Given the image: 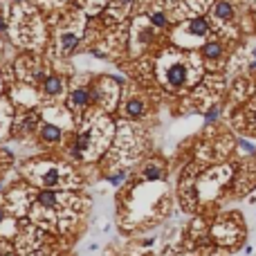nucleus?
Listing matches in <instances>:
<instances>
[{"mask_svg": "<svg viewBox=\"0 0 256 256\" xmlns=\"http://www.w3.org/2000/svg\"><path fill=\"white\" fill-rule=\"evenodd\" d=\"M88 198H81L77 191H48L36 189L34 205L27 218L50 234H68L79 223Z\"/></svg>", "mask_w": 256, "mask_h": 256, "instance_id": "f257e3e1", "label": "nucleus"}, {"mask_svg": "<svg viewBox=\"0 0 256 256\" xmlns=\"http://www.w3.org/2000/svg\"><path fill=\"white\" fill-rule=\"evenodd\" d=\"M90 102H92V90H88V88H75L68 97V106L75 115L85 112V108H88V103Z\"/></svg>", "mask_w": 256, "mask_h": 256, "instance_id": "9b49d317", "label": "nucleus"}, {"mask_svg": "<svg viewBox=\"0 0 256 256\" xmlns=\"http://www.w3.org/2000/svg\"><path fill=\"white\" fill-rule=\"evenodd\" d=\"M146 115V102L142 97H130L124 103V117L128 119H142Z\"/></svg>", "mask_w": 256, "mask_h": 256, "instance_id": "f8f14e48", "label": "nucleus"}, {"mask_svg": "<svg viewBox=\"0 0 256 256\" xmlns=\"http://www.w3.org/2000/svg\"><path fill=\"white\" fill-rule=\"evenodd\" d=\"M243 236H245V227H243L240 213H225L209 230V238H213L216 245H223V247L238 245L243 240Z\"/></svg>", "mask_w": 256, "mask_h": 256, "instance_id": "20e7f679", "label": "nucleus"}, {"mask_svg": "<svg viewBox=\"0 0 256 256\" xmlns=\"http://www.w3.org/2000/svg\"><path fill=\"white\" fill-rule=\"evenodd\" d=\"M245 133L256 135V103H252L245 112Z\"/></svg>", "mask_w": 256, "mask_h": 256, "instance_id": "dca6fc26", "label": "nucleus"}, {"mask_svg": "<svg viewBox=\"0 0 256 256\" xmlns=\"http://www.w3.org/2000/svg\"><path fill=\"white\" fill-rule=\"evenodd\" d=\"M238 149L247 155H256V144H252V142H247V139H238Z\"/></svg>", "mask_w": 256, "mask_h": 256, "instance_id": "412c9836", "label": "nucleus"}, {"mask_svg": "<svg viewBox=\"0 0 256 256\" xmlns=\"http://www.w3.org/2000/svg\"><path fill=\"white\" fill-rule=\"evenodd\" d=\"M21 173L36 189H48V191H79L83 187V178L75 169L72 162L36 157V160H27L21 166Z\"/></svg>", "mask_w": 256, "mask_h": 256, "instance_id": "f03ea898", "label": "nucleus"}, {"mask_svg": "<svg viewBox=\"0 0 256 256\" xmlns=\"http://www.w3.org/2000/svg\"><path fill=\"white\" fill-rule=\"evenodd\" d=\"M11 162H14V160H11V155L7 153L5 149H0V178H2V173H5V171L11 166Z\"/></svg>", "mask_w": 256, "mask_h": 256, "instance_id": "aec40b11", "label": "nucleus"}, {"mask_svg": "<svg viewBox=\"0 0 256 256\" xmlns=\"http://www.w3.org/2000/svg\"><path fill=\"white\" fill-rule=\"evenodd\" d=\"M115 135L112 122L103 115L90 119L81 130H77L72 135V139L68 142L65 151H68V160L72 164H90L97 162L99 157H103V153L108 151Z\"/></svg>", "mask_w": 256, "mask_h": 256, "instance_id": "7ed1b4c3", "label": "nucleus"}, {"mask_svg": "<svg viewBox=\"0 0 256 256\" xmlns=\"http://www.w3.org/2000/svg\"><path fill=\"white\" fill-rule=\"evenodd\" d=\"M0 193H2V180H0Z\"/></svg>", "mask_w": 256, "mask_h": 256, "instance_id": "393cba45", "label": "nucleus"}, {"mask_svg": "<svg viewBox=\"0 0 256 256\" xmlns=\"http://www.w3.org/2000/svg\"><path fill=\"white\" fill-rule=\"evenodd\" d=\"M203 52H205V56H207V59H211V61H216V59H220V56H223V45H220V43H207V45H205L203 48Z\"/></svg>", "mask_w": 256, "mask_h": 256, "instance_id": "f3484780", "label": "nucleus"}, {"mask_svg": "<svg viewBox=\"0 0 256 256\" xmlns=\"http://www.w3.org/2000/svg\"><path fill=\"white\" fill-rule=\"evenodd\" d=\"M151 21H153V25H157V27H164L166 25V18L162 16V14H153V16H151Z\"/></svg>", "mask_w": 256, "mask_h": 256, "instance_id": "5701e85b", "label": "nucleus"}, {"mask_svg": "<svg viewBox=\"0 0 256 256\" xmlns=\"http://www.w3.org/2000/svg\"><path fill=\"white\" fill-rule=\"evenodd\" d=\"M213 16L218 18V21H230V18L234 16V7H231L227 0H220L218 5H216V9H213Z\"/></svg>", "mask_w": 256, "mask_h": 256, "instance_id": "4468645a", "label": "nucleus"}, {"mask_svg": "<svg viewBox=\"0 0 256 256\" xmlns=\"http://www.w3.org/2000/svg\"><path fill=\"white\" fill-rule=\"evenodd\" d=\"M38 130V115L36 112H25L16 122L11 124V135L14 137H29V135Z\"/></svg>", "mask_w": 256, "mask_h": 256, "instance_id": "6e6552de", "label": "nucleus"}, {"mask_svg": "<svg viewBox=\"0 0 256 256\" xmlns=\"http://www.w3.org/2000/svg\"><path fill=\"white\" fill-rule=\"evenodd\" d=\"M38 139L43 142V146H59L61 142H63L65 137V130L61 126H56V124L52 122H45L38 126Z\"/></svg>", "mask_w": 256, "mask_h": 256, "instance_id": "1a4fd4ad", "label": "nucleus"}, {"mask_svg": "<svg viewBox=\"0 0 256 256\" xmlns=\"http://www.w3.org/2000/svg\"><path fill=\"white\" fill-rule=\"evenodd\" d=\"M43 92L48 97H59L63 92V81L59 77H45L43 79Z\"/></svg>", "mask_w": 256, "mask_h": 256, "instance_id": "ddd939ff", "label": "nucleus"}, {"mask_svg": "<svg viewBox=\"0 0 256 256\" xmlns=\"http://www.w3.org/2000/svg\"><path fill=\"white\" fill-rule=\"evenodd\" d=\"M0 256H21L16 245H11L9 238H0Z\"/></svg>", "mask_w": 256, "mask_h": 256, "instance_id": "6ab92c4d", "label": "nucleus"}, {"mask_svg": "<svg viewBox=\"0 0 256 256\" xmlns=\"http://www.w3.org/2000/svg\"><path fill=\"white\" fill-rule=\"evenodd\" d=\"M220 117V108L218 106H213V108H209L207 112H205V119H207V124H213L216 119Z\"/></svg>", "mask_w": 256, "mask_h": 256, "instance_id": "4be33fe9", "label": "nucleus"}, {"mask_svg": "<svg viewBox=\"0 0 256 256\" xmlns=\"http://www.w3.org/2000/svg\"><path fill=\"white\" fill-rule=\"evenodd\" d=\"M189 32L193 34V36H207L209 34V25L205 18H193L191 23H189Z\"/></svg>", "mask_w": 256, "mask_h": 256, "instance_id": "2eb2a0df", "label": "nucleus"}, {"mask_svg": "<svg viewBox=\"0 0 256 256\" xmlns=\"http://www.w3.org/2000/svg\"><path fill=\"white\" fill-rule=\"evenodd\" d=\"M231 178H234V169H231L230 164L207 169L196 182L198 198H200V200H213V198L218 196V193L230 184Z\"/></svg>", "mask_w": 256, "mask_h": 256, "instance_id": "39448f33", "label": "nucleus"}, {"mask_svg": "<svg viewBox=\"0 0 256 256\" xmlns=\"http://www.w3.org/2000/svg\"><path fill=\"white\" fill-rule=\"evenodd\" d=\"M21 223L16 213H11V209L5 203H0V238H16L21 231Z\"/></svg>", "mask_w": 256, "mask_h": 256, "instance_id": "0eeeda50", "label": "nucleus"}, {"mask_svg": "<svg viewBox=\"0 0 256 256\" xmlns=\"http://www.w3.org/2000/svg\"><path fill=\"white\" fill-rule=\"evenodd\" d=\"M77 48V34H63L61 36V52H72Z\"/></svg>", "mask_w": 256, "mask_h": 256, "instance_id": "a211bd4d", "label": "nucleus"}, {"mask_svg": "<svg viewBox=\"0 0 256 256\" xmlns=\"http://www.w3.org/2000/svg\"><path fill=\"white\" fill-rule=\"evenodd\" d=\"M164 81L169 88L178 90V88H184L189 83V68L184 63H171L166 68V75H164Z\"/></svg>", "mask_w": 256, "mask_h": 256, "instance_id": "9d476101", "label": "nucleus"}, {"mask_svg": "<svg viewBox=\"0 0 256 256\" xmlns=\"http://www.w3.org/2000/svg\"><path fill=\"white\" fill-rule=\"evenodd\" d=\"M5 29V21H2V16H0V32Z\"/></svg>", "mask_w": 256, "mask_h": 256, "instance_id": "b1692460", "label": "nucleus"}, {"mask_svg": "<svg viewBox=\"0 0 256 256\" xmlns=\"http://www.w3.org/2000/svg\"><path fill=\"white\" fill-rule=\"evenodd\" d=\"M166 173H169L166 162L153 157V160H146L144 164L139 166L137 178H139V182H146V184H157V182L166 180Z\"/></svg>", "mask_w": 256, "mask_h": 256, "instance_id": "423d86ee", "label": "nucleus"}]
</instances>
